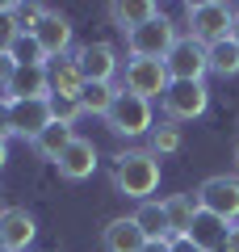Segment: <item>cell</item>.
<instances>
[{
  "mask_svg": "<svg viewBox=\"0 0 239 252\" xmlns=\"http://www.w3.org/2000/svg\"><path fill=\"white\" fill-rule=\"evenodd\" d=\"M185 21H189V38L202 42L210 51L214 42L231 38V21H235V4H222V0H189L185 4Z\"/></svg>",
  "mask_w": 239,
  "mask_h": 252,
  "instance_id": "cell-2",
  "label": "cell"
},
{
  "mask_svg": "<svg viewBox=\"0 0 239 252\" xmlns=\"http://www.w3.org/2000/svg\"><path fill=\"white\" fill-rule=\"evenodd\" d=\"M13 67H17V63H13L9 55H0V89H9V76H13Z\"/></svg>",
  "mask_w": 239,
  "mask_h": 252,
  "instance_id": "cell-31",
  "label": "cell"
},
{
  "mask_svg": "<svg viewBox=\"0 0 239 252\" xmlns=\"http://www.w3.org/2000/svg\"><path fill=\"white\" fill-rule=\"evenodd\" d=\"M51 118L59 126H71L76 130V122L84 118V109H80V101H63V97H51Z\"/></svg>",
  "mask_w": 239,
  "mask_h": 252,
  "instance_id": "cell-27",
  "label": "cell"
},
{
  "mask_svg": "<svg viewBox=\"0 0 239 252\" xmlns=\"http://www.w3.org/2000/svg\"><path fill=\"white\" fill-rule=\"evenodd\" d=\"M164 215H168L172 235H189L193 219L202 215V202H197V193H172V198H164Z\"/></svg>",
  "mask_w": 239,
  "mask_h": 252,
  "instance_id": "cell-18",
  "label": "cell"
},
{
  "mask_svg": "<svg viewBox=\"0 0 239 252\" xmlns=\"http://www.w3.org/2000/svg\"><path fill=\"white\" fill-rule=\"evenodd\" d=\"M114 97H118L114 84H84V93H80V109H84V114L105 118L109 105H114Z\"/></svg>",
  "mask_w": 239,
  "mask_h": 252,
  "instance_id": "cell-23",
  "label": "cell"
},
{
  "mask_svg": "<svg viewBox=\"0 0 239 252\" xmlns=\"http://www.w3.org/2000/svg\"><path fill=\"white\" fill-rule=\"evenodd\" d=\"M222 252H239V223L227 227V240H222Z\"/></svg>",
  "mask_w": 239,
  "mask_h": 252,
  "instance_id": "cell-30",
  "label": "cell"
},
{
  "mask_svg": "<svg viewBox=\"0 0 239 252\" xmlns=\"http://www.w3.org/2000/svg\"><path fill=\"white\" fill-rule=\"evenodd\" d=\"M105 126L114 130V135H122V139L151 135V101H143V97H134V93L118 89L114 105H109V114H105Z\"/></svg>",
  "mask_w": 239,
  "mask_h": 252,
  "instance_id": "cell-3",
  "label": "cell"
},
{
  "mask_svg": "<svg viewBox=\"0 0 239 252\" xmlns=\"http://www.w3.org/2000/svg\"><path fill=\"white\" fill-rule=\"evenodd\" d=\"M4 105H9L13 135L30 139V143H34L46 126L55 122V118H51V97H38V101H9V97H4Z\"/></svg>",
  "mask_w": 239,
  "mask_h": 252,
  "instance_id": "cell-10",
  "label": "cell"
},
{
  "mask_svg": "<svg viewBox=\"0 0 239 252\" xmlns=\"http://www.w3.org/2000/svg\"><path fill=\"white\" fill-rule=\"evenodd\" d=\"M101 244H105V252H143L147 235L130 215V219H109L105 231H101Z\"/></svg>",
  "mask_w": 239,
  "mask_h": 252,
  "instance_id": "cell-16",
  "label": "cell"
},
{
  "mask_svg": "<svg viewBox=\"0 0 239 252\" xmlns=\"http://www.w3.org/2000/svg\"><path fill=\"white\" fill-rule=\"evenodd\" d=\"M164 67H168L172 80H206V72H210V51L185 34V38H177V46L168 51Z\"/></svg>",
  "mask_w": 239,
  "mask_h": 252,
  "instance_id": "cell-8",
  "label": "cell"
},
{
  "mask_svg": "<svg viewBox=\"0 0 239 252\" xmlns=\"http://www.w3.org/2000/svg\"><path fill=\"white\" fill-rule=\"evenodd\" d=\"M46 84H51V97H63V101H80L84 93V72H80L76 55H59V59L46 63Z\"/></svg>",
  "mask_w": 239,
  "mask_h": 252,
  "instance_id": "cell-12",
  "label": "cell"
},
{
  "mask_svg": "<svg viewBox=\"0 0 239 252\" xmlns=\"http://www.w3.org/2000/svg\"><path fill=\"white\" fill-rule=\"evenodd\" d=\"M71 139H76V130H71V126L51 122V126L42 130V135H38L34 143H30V147H34V156H38V160H51V164H59V156L67 152V143H71Z\"/></svg>",
  "mask_w": 239,
  "mask_h": 252,
  "instance_id": "cell-20",
  "label": "cell"
},
{
  "mask_svg": "<svg viewBox=\"0 0 239 252\" xmlns=\"http://www.w3.org/2000/svg\"><path fill=\"white\" fill-rule=\"evenodd\" d=\"M51 252H55V248H51Z\"/></svg>",
  "mask_w": 239,
  "mask_h": 252,
  "instance_id": "cell-38",
  "label": "cell"
},
{
  "mask_svg": "<svg viewBox=\"0 0 239 252\" xmlns=\"http://www.w3.org/2000/svg\"><path fill=\"white\" fill-rule=\"evenodd\" d=\"M9 59L17 63V67H42V63H46V55H42V46H38V38H34V34H21L17 42H13Z\"/></svg>",
  "mask_w": 239,
  "mask_h": 252,
  "instance_id": "cell-24",
  "label": "cell"
},
{
  "mask_svg": "<svg viewBox=\"0 0 239 252\" xmlns=\"http://www.w3.org/2000/svg\"><path fill=\"white\" fill-rule=\"evenodd\" d=\"M71 34H76V26H71L63 13L46 9V17L38 21V30H34V38H38V46H42L46 63L59 59V55H71Z\"/></svg>",
  "mask_w": 239,
  "mask_h": 252,
  "instance_id": "cell-11",
  "label": "cell"
},
{
  "mask_svg": "<svg viewBox=\"0 0 239 252\" xmlns=\"http://www.w3.org/2000/svg\"><path fill=\"white\" fill-rule=\"evenodd\" d=\"M177 26H172L164 13H159L155 21H147V26L130 30L126 34V51H130V59H168V51L177 46Z\"/></svg>",
  "mask_w": 239,
  "mask_h": 252,
  "instance_id": "cell-6",
  "label": "cell"
},
{
  "mask_svg": "<svg viewBox=\"0 0 239 252\" xmlns=\"http://www.w3.org/2000/svg\"><path fill=\"white\" fill-rule=\"evenodd\" d=\"M235 168H239V143H235Z\"/></svg>",
  "mask_w": 239,
  "mask_h": 252,
  "instance_id": "cell-36",
  "label": "cell"
},
{
  "mask_svg": "<svg viewBox=\"0 0 239 252\" xmlns=\"http://www.w3.org/2000/svg\"><path fill=\"white\" fill-rule=\"evenodd\" d=\"M59 177L63 181H89L92 172H97V143L92 139H84V135H76L67 143V152L59 156Z\"/></svg>",
  "mask_w": 239,
  "mask_h": 252,
  "instance_id": "cell-14",
  "label": "cell"
},
{
  "mask_svg": "<svg viewBox=\"0 0 239 252\" xmlns=\"http://www.w3.org/2000/svg\"><path fill=\"white\" fill-rule=\"evenodd\" d=\"M0 252H9V248H4V244H0Z\"/></svg>",
  "mask_w": 239,
  "mask_h": 252,
  "instance_id": "cell-37",
  "label": "cell"
},
{
  "mask_svg": "<svg viewBox=\"0 0 239 252\" xmlns=\"http://www.w3.org/2000/svg\"><path fill=\"white\" fill-rule=\"evenodd\" d=\"M17 38H21V30L13 21V4H0V55H9Z\"/></svg>",
  "mask_w": 239,
  "mask_h": 252,
  "instance_id": "cell-28",
  "label": "cell"
},
{
  "mask_svg": "<svg viewBox=\"0 0 239 252\" xmlns=\"http://www.w3.org/2000/svg\"><path fill=\"white\" fill-rule=\"evenodd\" d=\"M4 164H9V143L0 139V168H4Z\"/></svg>",
  "mask_w": 239,
  "mask_h": 252,
  "instance_id": "cell-35",
  "label": "cell"
},
{
  "mask_svg": "<svg viewBox=\"0 0 239 252\" xmlns=\"http://www.w3.org/2000/svg\"><path fill=\"white\" fill-rule=\"evenodd\" d=\"M164 118L168 122H193V118L206 114V105H210V89H206V80H172L168 93H164Z\"/></svg>",
  "mask_w": 239,
  "mask_h": 252,
  "instance_id": "cell-5",
  "label": "cell"
},
{
  "mask_svg": "<svg viewBox=\"0 0 239 252\" xmlns=\"http://www.w3.org/2000/svg\"><path fill=\"white\" fill-rule=\"evenodd\" d=\"M134 223L143 227V235L147 240H172V227H168V215H164V202H139V210H134Z\"/></svg>",
  "mask_w": 239,
  "mask_h": 252,
  "instance_id": "cell-21",
  "label": "cell"
},
{
  "mask_svg": "<svg viewBox=\"0 0 239 252\" xmlns=\"http://www.w3.org/2000/svg\"><path fill=\"white\" fill-rule=\"evenodd\" d=\"M210 72L214 76H239V46L231 42V38H222V42H214L210 46Z\"/></svg>",
  "mask_w": 239,
  "mask_h": 252,
  "instance_id": "cell-22",
  "label": "cell"
},
{
  "mask_svg": "<svg viewBox=\"0 0 239 252\" xmlns=\"http://www.w3.org/2000/svg\"><path fill=\"white\" fill-rule=\"evenodd\" d=\"M172 252H206V248H197L189 235H172Z\"/></svg>",
  "mask_w": 239,
  "mask_h": 252,
  "instance_id": "cell-29",
  "label": "cell"
},
{
  "mask_svg": "<svg viewBox=\"0 0 239 252\" xmlns=\"http://www.w3.org/2000/svg\"><path fill=\"white\" fill-rule=\"evenodd\" d=\"M42 17H46V4H13V21L21 34H34Z\"/></svg>",
  "mask_w": 239,
  "mask_h": 252,
  "instance_id": "cell-26",
  "label": "cell"
},
{
  "mask_svg": "<svg viewBox=\"0 0 239 252\" xmlns=\"http://www.w3.org/2000/svg\"><path fill=\"white\" fill-rule=\"evenodd\" d=\"M4 97H9V101H38V97H51V84H46V63H42V67H13Z\"/></svg>",
  "mask_w": 239,
  "mask_h": 252,
  "instance_id": "cell-15",
  "label": "cell"
},
{
  "mask_svg": "<svg viewBox=\"0 0 239 252\" xmlns=\"http://www.w3.org/2000/svg\"><path fill=\"white\" fill-rule=\"evenodd\" d=\"M9 135H13V122H9V105L0 101V139L9 143Z\"/></svg>",
  "mask_w": 239,
  "mask_h": 252,
  "instance_id": "cell-32",
  "label": "cell"
},
{
  "mask_svg": "<svg viewBox=\"0 0 239 252\" xmlns=\"http://www.w3.org/2000/svg\"><path fill=\"white\" fill-rule=\"evenodd\" d=\"M197 202H202V210L218 215L222 223H239V177H227V172L206 177L197 189Z\"/></svg>",
  "mask_w": 239,
  "mask_h": 252,
  "instance_id": "cell-7",
  "label": "cell"
},
{
  "mask_svg": "<svg viewBox=\"0 0 239 252\" xmlns=\"http://www.w3.org/2000/svg\"><path fill=\"white\" fill-rule=\"evenodd\" d=\"M143 252H172V240H147Z\"/></svg>",
  "mask_w": 239,
  "mask_h": 252,
  "instance_id": "cell-33",
  "label": "cell"
},
{
  "mask_svg": "<svg viewBox=\"0 0 239 252\" xmlns=\"http://www.w3.org/2000/svg\"><path fill=\"white\" fill-rule=\"evenodd\" d=\"M71 55H76V63H80V72H84L89 84H114V76L122 72L114 42H89V46H76Z\"/></svg>",
  "mask_w": 239,
  "mask_h": 252,
  "instance_id": "cell-9",
  "label": "cell"
},
{
  "mask_svg": "<svg viewBox=\"0 0 239 252\" xmlns=\"http://www.w3.org/2000/svg\"><path fill=\"white\" fill-rule=\"evenodd\" d=\"M168 84H172V76L164 67V59H126V67H122V89L126 93H134L143 101H164Z\"/></svg>",
  "mask_w": 239,
  "mask_h": 252,
  "instance_id": "cell-4",
  "label": "cell"
},
{
  "mask_svg": "<svg viewBox=\"0 0 239 252\" xmlns=\"http://www.w3.org/2000/svg\"><path fill=\"white\" fill-rule=\"evenodd\" d=\"M159 17V4H151V0H114L109 4V21H114L122 34H130V30L147 26V21Z\"/></svg>",
  "mask_w": 239,
  "mask_h": 252,
  "instance_id": "cell-17",
  "label": "cell"
},
{
  "mask_svg": "<svg viewBox=\"0 0 239 252\" xmlns=\"http://www.w3.org/2000/svg\"><path fill=\"white\" fill-rule=\"evenodd\" d=\"M38 235V223L26 206H4L0 210V244L9 252H26Z\"/></svg>",
  "mask_w": 239,
  "mask_h": 252,
  "instance_id": "cell-13",
  "label": "cell"
},
{
  "mask_svg": "<svg viewBox=\"0 0 239 252\" xmlns=\"http://www.w3.org/2000/svg\"><path fill=\"white\" fill-rule=\"evenodd\" d=\"M151 152H155V156H172V152H180V126H177V122H159V126H151Z\"/></svg>",
  "mask_w": 239,
  "mask_h": 252,
  "instance_id": "cell-25",
  "label": "cell"
},
{
  "mask_svg": "<svg viewBox=\"0 0 239 252\" xmlns=\"http://www.w3.org/2000/svg\"><path fill=\"white\" fill-rule=\"evenodd\" d=\"M114 189L122 198L151 202V193L159 189V156L151 152V147L114 156Z\"/></svg>",
  "mask_w": 239,
  "mask_h": 252,
  "instance_id": "cell-1",
  "label": "cell"
},
{
  "mask_svg": "<svg viewBox=\"0 0 239 252\" xmlns=\"http://www.w3.org/2000/svg\"><path fill=\"white\" fill-rule=\"evenodd\" d=\"M227 227H231V223H222L218 215L202 210V215L193 219V227H189V240H193L197 248H206V252H222V240H227Z\"/></svg>",
  "mask_w": 239,
  "mask_h": 252,
  "instance_id": "cell-19",
  "label": "cell"
},
{
  "mask_svg": "<svg viewBox=\"0 0 239 252\" xmlns=\"http://www.w3.org/2000/svg\"><path fill=\"white\" fill-rule=\"evenodd\" d=\"M231 42L239 46V9H235V21H231Z\"/></svg>",
  "mask_w": 239,
  "mask_h": 252,
  "instance_id": "cell-34",
  "label": "cell"
}]
</instances>
